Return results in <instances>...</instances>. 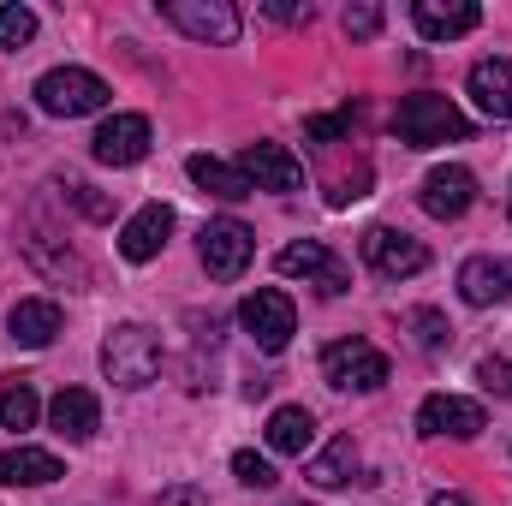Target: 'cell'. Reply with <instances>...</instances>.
Masks as SVG:
<instances>
[{
  "instance_id": "3",
  "label": "cell",
  "mask_w": 512,
  "mask_h": 506,
  "mask_svg": "<svg viewBox=\"0 0 512 506\" xmlns=\"http://www.w3.org/2000/svg\"><path fill=\"white\" fill-rule=\"evenodd\" d=\"M102 370H108L114 387H149V381L161 376V340H155V328H143V322L114 328L108 346H102Z\"/></svg>"
},
{
  "instance_id": "31",
  "label": "cell",
  "mask_w": 512,
  "mask_h": 506,
  "mask_svg": "<svg viewBox=\"0 0 512 506\" xmlns=\"http://www.w3.org/2000/svg\"><path fill=\"white\" fill-rule=\"evenodd\" d=\"M262 12H268V18H280V24H310V18H316V12H310V0H304V6H292V0H268Z\"/></svg>"
},
{
  "instance_id": "25",
  "label": "cell",
  "mask_w": 512,
  "mask_h": 506,
  "mask_svg": "<svg viewBox=\"0 0 512 506\" xmlns=\"http://www.w3.org/2000/svg\"><path fill=\"white\" fill-rule=\"evenodd\" d=\"M36 36V12L30 6H0V48H24Z\"/></svg>"
},
{
  "instance_id": "18",
  "label": "cell",
  "mask_w": 512,
  "mask_h": 506,
  "mask_svg": "<svg viewBox=\"0 0 512 506\" xmlns=\"http://www.w3.org/2000/svg\"><path fill=\"white\" fill-rule=\"evenodd\" d=\"M6 328H12L18 346L42 352V346H54V334H60V304H54V298H18L12 316H6Z\"/></svg>"
},
{
  "instance_id": "17",
  "label": "cell",
  "mask_w": 512,
  "mask_h": 506,
  "mask_svg": "<svg viewBox=\"0 0 512 506\" xmlns=\"http://www.w3.org/2000/svg\"><path fill=\"white\" fill-rule=\"evenodd\" d=\"M48 423H54V435H66V441H90V435L102 429V405H96V393H84V387H60V393L48 399Z\"/></svg>"
},
{
  "instance_id": "11",
  "label": "cell",
  "mask_w": 512,
  "mask_h": 506,
  "mask_svg": "<svg viewBox=\"0 0 512 506\" xmlns=\"http://www.w3.org/2000/svg\"><path fill=\"white\" fill-rule=\"evenodd\" d=\"M239 173L251 179V191H298L304 185V161L286 143H251L239 155Z\"/></svg>"
},
{
  "instance_id": "19",
  "label": "cell",
  "mask_w": 512,
  "mask_h": 506,
  "mask_svg": "<svg viewBox=\"0 0 512 506\" xmlns=\"http://www.w3.org/2000/svg\"><path fill=\"white\" fill-rule=\"evenodd\" d=\"M66 477V465L54 459V453H42V447H12V453H0V483L6 489H48V483H60Z\"/></svg>"
},
{
  "instance_id": "21",
  "label": "cell",
  "mask_w": 512,
  "mask_h": 506,
  "mask_svg": "<svg viewBox=\"0 0 512 506\" xmlns=\"http://www.w3.org/2000/svg\"><path fill=\"white\" fill-rule=\"evenodd\" d=\"M471 96L489 120H512V60H477L471 66Z\"/></svg>"
},
{
  "instance_id": "23",
  "label": "cell",
  "mask_w": 512,
  "mask_h": 506,
  "mask_svg": "<svg viewBox=\"0 0 512 506\" xmlns=\"http://www.w3.org/2000/svg\"><path fill=\"white\" fill-rule=\"evenodd\" d=\"M185 173L209 191V197H227V203H239V197H251V179L239 173V167H227V161H215V155H191L185 161Z\"/></svg>"
},
{
  "instance_id": "16",
  "label": "cell",
  "mask_w": 512,
  "mask_h": 506,
  "mask_svg": "<svg viewBox=\"0 0 512 506\" xmlns=\"http://www.w3.org/2000/svg\"><path fill=\"white\" fill-rule=\"evenodd\" d=\"M459 298L477 304V310L507 304L512 298V262H501V256H471V262L459 268Z\"/></svg>"
},
{
  "instance_id": "29",
  "label": "cell",
  "mask_w": 512,
  "mask_h": 506,
  "mask_svg": "<svg viewBox=\"0 0 512 506\" xmlns=\"http://www.w3.org/2000/svg\"><path fill=\"white\" fill-rule=\"evenodd\" d=\"M382 30V6H370V0H358V6H346V36H358V42H370Z\"/></svg>"
},
{
  "instance_id": "24",
  "label": "cell",
  "mask_w": 512,
  "mask_h": 506,
  "mask_svg": "<svg viewBox=\"0 0 512 506\" xmlns=\"http://www.w3.org/2000/svg\"><path fill=\"white\" fill-rule=\"evenodd\" d=\"M42 417V399H36V387L30 381H6V393H0V429H30Z\"/></svg>"
},
{
  "instance_id": "2",
  "label": "cell",
  "mask_w": 512,
  "mask_h": 506,
  "mask_svg": "<svg viewBox=\"0 0 512 506\" xmlns=\"http://www.w3.org/2000/svg\"><path fill=\"white\" fill-rule=\"evenodd\" d=\"M108 84L96 78V72H84V66H54V72H42L36 78V108L42 114H54V120H84V114H102L108 108Z\"/></svg>"
},
{
  "instance_id": "27",
  "label": "cell",
  "mask_w": 512,
  "mask_h": 506,
  "mask_svg": "<svg viewBox=\"0 0 512 506\" xmlns=\"http://www.w3.org/2000/svg\"><path fill=\"white\" fill-rule=\"evenodd\" d=\"M233 477H239L245 489H274V483H280L274 465H268L262 453H233Z\"/></svg>"
},
{
  "instance_id": "6",
  "label": "cell",
  "mask_w": 512,
  "mask_h": 506,
  "mask_svg": "<svg viewBox=\"0 0 512 506\" xmlns=\"http://www.w3.org/2000/svg\"><path fill=\"white\" fill-rule=\"evenodd\" d=\"M161 18L179 24L191 42H215V48L239 42V12L227 0H161Z\"/></svg>"
},
{
  "instance_id": "13",
  "label": "cell",
  "mask_w": 512,
  "mask_h": 506,
  "mask_svg": "<svg viewBox=\"0 0 512 506\" xmlns=\"http://www.w3.org/2000/svg\"><path fill=\"white\" fill-rule=\"evenodd\" d=\"M411 24H417L423 42H453V36H471L483 24V6H471V0H417Z\"/></svg>"
},
{
  "instance_id": "35",
  "label": "cell",
  "mask_w": 512,
  "mask_h": 506,
  "mask_svg": "<svg viewBox=\"0 0 512 506\" xmlns=\"http://www.w3.org/2000/svg\"><path fill=\"white\" fill-rule=\"evenodd\" d=\"M298 506H304V501H298Z\"/></svg>"
},
{
  "instance_id": "28",
  "label": "cell",
  "mask_w": 512,
  "mask_h": 506,
  "mask_svg": "<svg viewBox=\"0 0 512 506\" xmlns=\"http://www.w3.org/2000/svg\"><path fill=\"white\" fill-rule=\"evenodd\" d=\"M66 197H72V203H78V209H84L90 221H114V203H108V197H102L96 185H84V179H72V185H66Z\"/></svg>"
},
{
  "instance_id": "26",
  "label": "cell",
  "mask_w": 512,
  "mask_h": 506,
  "mask_svg": "<svg viewBox=\"0 0 512 506\" xmlns=\"http://www.w3.org/2000/svg\"><path fill=\"white\" fill-rule=\"evenodd\" d=\"M411 328H417V346H423V352H441V346L453 340V328H447L441 310H411Z\"/></svg>"
},
{
  "instance_id": "4",
  "label": "cell",
  "mask_w": 512,
  "mask_h": 506,
  "mask_svg": "<svg viewBox=\"0 0 512 506\" xmlns=\"http://www.w3.org/2000/svg\"><path fill=\"white\" fill-rule=\"evenodd\" d=\"M239 322H245V334L262 352H286L292 334H298V310H292V298L280 286H256L251 298L239 304Z\"/></svg>"
},
{
  "instance_id": "8",
  "label": "cell",
  "mask_w": 512,
  "mask_h": 506,
  "mask_svg": "<svg viewBox=\"0 0 512 506\" xmlns=\"http://www.w3.org/2000/svg\"><path fill=\"white\" fill-rule=\"evenodd\" d=\"M274 268H280V274H292V280H310L322 298H340V292L352 286L346 262L328 251V245H316V239H298V245H286V251L274 256Z\"/></svg>"
},
{
  "instance_id": "10",
  "label": "cell",
  "mask_w": 512,
  "mask_h": 506,
  "mask_svg": "<svg viewBox=\"0 0 512 506\" xmlns=\"http://www.w3.org/2000/svg\"><path fill=\"white\" fill-rule=\"evenodd\" d=\"M417 429H423V435H453V441H471V435H483V429H489V417H483V405H477V399H459V393H429V399L417 405Z\"/></svg>"
},
{
  "instance_id": "1",
  "label": "cell",
  "mask_w": 512,
  "mask_h": 506,
  "mask_svg": "<svg viewBox=\"0 0 512 506\" xmlns=\"http://www.w3.org/2000/svg\"><path fill=\"white\" fill-rule=\"evenodd\" d=\"M393 131H399L405 149H435V143H465V137H471V120H465L447 96L417 90V96H405V102L393 108Z\"/></svg>"
},
{
  "instance_id": "12",
  "label": "cell",
  "mask_w": 512,
  "mask_h": 506,
  "mask_svg": "<svg viewBox=\"0 0 512 506\" xmlns=\"http://www.w3.org/2000/svg\"><path fill=\"white\" fill-rule=\"evenodd\" d=\"M149 137H155V131H149L143 114H114L108 126L90 137V155H96L102 167H137V161L149 155Z\"/></svg>"
},
{
  "instance_id": "14",
  "label": "cell",
  "mask_w": 512,
  "mask_h": 506,
  "mask_svg": "<svg viewBox=\"0 0 512 506\" xmlns=\"http://www.w3.org/2000/svg\"><path fill=\"white\" fill-rule=\"evenodd\" d=\"M417 203H423L435 221H459V215L477 203V179H471V167H435V173L423 179Z\"/></svg>"
},
{
  "instance_id": "34",
  "label": "cell",
  "mask_w": 512,
  "mask_h": 506,
  "mask_svg": "<svg viewBox=\"0 0 512 506\" xmlns=\"http://www.w3.org/2000/svg\"><path fill=\"white\" fill-rule=\"evenodd\" d=\"M429 506H477V501H465V495H435Z\"/></svg>"
},
{
  "instance_id": "5",
  "label": "cell",
  "mask_w": 512,
  "mask_h": 506,
  "mask_svg": "<svg viewBox=\"0 0 512 506\" xmlns=\"http://www.w3.org/2000/svg\"><path fill=\"white\" fill-rule=\"evenodd\" d=\"M322 376H328V387H340V393H376L387 381V358L370 340H334L322 352Z\"/></svg>"
},
{
  "instance_id": "20",
  "label": "cell",
  "mask_w": 512,
  "mask_h": 506,
  "mask_svg": "<svg viewBox=\"0 0 512 506\" xmlns=\"http://www.w3.org/2000/svg\"><path fill=\"white\" fill-rule=\"evenodd\" d=\"M358 471H364V459H358L352 435H334V441H328V447L304 465V477H310L316 489H346V483H364Z\"/></svg>"
},
{
  "instance_id": "15",
  "label": "cell",
  "mask_w": 512,
  "mask_h": 506,
  "mask_svg": "<svg viewBox=\"0 0 512 506\" xmlns=\"http://www.w3.org/2000/svg\"><path fill=\"white\" fill-rule=\"evenodd\" d=\"M167 233H173V209L167 203H143L126 227H120V256L126 262H155L161 245H167Z\"/></svg>"
},
{
  "instance_id": "22",
  "label": "cell",
  "mask_w": 512,
  "mask_h": 506,
  "mask_svg": "<svg viewBox=\"0 0 512 506\" xmlns=\"http://www.w3.org/2000/svg\"><path fill=\"white\" fill-rule=\"evenodd\" d=\"M310 441H316V417H310L304 405H280V411L268 417V453H280V459H304Z\"/></svg>"
},
{
  "instance_id": "7",
  "label": "cell",
  "mask_w": 512,
  "mask_h": 506,
  "mask_svg": "<svg viewBox=\"0 0 512 506\" xmlns=\"http://www.w3.org/2000/svg\"><path fill=\"white\" fill-rule=\"evenodd\" d=\"M197 251H203V268H209L215 280H239L256 256V233L245 221H209V227L197 233Z\"/></svg>"
},
{
  "instance_id": "30",
  "label": "cell",
  "mask_w": 512,
  "mask_h": 506,
  "mask_svg": "<svg viewBox=\"0 0 512 506\" xmlns=\"http://www.w3.org/2000/svg\"><path fill=\"white\" fill-rule=\"evenodd\" d=\"M477 381H483L495 399H512V358H483V364H477Z\"/></svg>"
},
{
  "instance_id": "32",
  "label": "cell",
  "mask_w": 512,
  "mask_h": 506,
  "mask_svg": "<svg viewBox=\"0 0 512 506\" xmlns=\"http://www.w3.org/2000/svg\"><path fill=\"white\" fill-rule=\"evenodd\" d=\"M346 126H352V108L346 114H328V120H310V137L316 143H334V137H346Z\"/></svg>"
},
{
  "instance_id": "33",
  "label": "cell",
  "mask_w": 512,
  "mask_h": 506,
  "mask_svg": "<svg viewBox=\"0 0 512 506\" xmlns=\"http://www.w3.org/2000/svg\"><path fill=\"white\" fill-rule=\"evenodd\" d=\"M161 506H209V501H203L197 489H167V495H161Z\"/></svg>"
},
{
  "instance_id": "9",
  "label": "cell",
  "mask_w": 512,
  "mask_h": 506,
  "mask_svg": "<svg viewBox=\"0 0 512 506\" xmlns=\"http://www.w3.org/2000/svg\"><path fill=\"white\" fill-rule=\"evenodd\" d=\"M364 262H370L382 280H411V274L429 268V251H423L411 233H399V227H370V233H364Z\"/></svg>"
}]
</instances>
